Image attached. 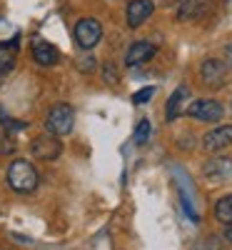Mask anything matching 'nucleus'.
<instances>
[{"mask_svg": "<svg viewBox=\"0 0 232 250\" xmlns=\"http://www.w3.org/2000/svg\"><path fill=\"white\" fill-rule=\"evenodd\" d=\"M8 185L15 193H33L38 188V170L23 158H18L8 165Z\"/></svg>", "mask_w": 232, "mask_h": 250, "instance_id": "obj_1", "label": "nucleus"}, {"mask_svg": "<svg viewBox=\"0 0 232 250\" xmlns=\"http://www.w3.org/2000/svg\"><path fill=\"white\" fill-rule=\"evenodd\" d=\"M48 133L50 135H68L73 130V125H75V113L73 108L68 105V103H58V105L48 113Z\"/></svg>", "mask_w": 232, "mask_h": 250, "instance_id": "obj_2", "label": "nucleus"}, {"mask_svg": "<svg viewBox=\"0 0 232 250\" xmlns=\"http://www.w3.org/2000/svg\"><path fill=\"white\" fill-rule=\"evenodd\" d=\"M100 38H102V25L97 23L95 18L77 20V25H75V40H77V45L82 50H93L100 43Z\"/></svg>", "mask_w": 232, "mask_h": 250, "instance_id": "obj_3", "label": "nucleus"}, {"mask_svg": "<svg viewBox=\"0 0 232 250\" xmlns=\"http://www.w3.org/2000/svg\"><path fill=\"white\" fill-rule=\"evenodd\" d=\"M187 115L195 118V120H202V123H217L225 115V108L220 105L217 100L202 98V100L190 103V105H187Z\"/></svg>", "mask_w": 232, "mask_h": 250, "instance_id": "obj_4", "label": "nucleus"}, {"mask_svg": "<svg viewBox=\"0 0 232 250\" xmlns=\"http://www.w3.org/2000/svg\"><path fill=\"white\" fill-rule=\"evenodd\" d=\"M230 145H232V125H217V128L205 133V138H202V148L210 153L225 150Z\"/></svg>", "mask_w": 232, "mask_h": 250, "instance_id": "obj_5", "label": "nucleus"}, {"mask_svg": "<svg viewBox=\"0 0 232 250\" xmlns=\"http://www.w3.org/2000/svg\"><path fill=\"white\" fill-rule=\"evenodd\" d=\"M210 10H213L210 0H182V5L177 8V20H182V23H197Z\"/></svg>", "mask_w": 232, "mask_h": 250, "instance_id": "obj_6", "label": "nucleus"}, {"mask_svg": "<svg viewBox=\"0 0 232 250\" xmlns=\"http://www.w3.org/2000/svg\"><path fill=\"white\" fill-rule=\"evenodd\" d=\"M153 10H155L153 0H130V3H128V10H125L128 25H130V28H140L145 20L153 15Z\"/></svg>", "mask_w": 232, "mask_h": 250, "instance_id": "obj_7", "label": "nucleus"}, {"mask_svg": "<svg viewBox=\"0 0 232 250\" xmlns=\"http://www.w3.org/2000/svg\"><path fill=\"white\" fill-rule=\"evenodd\" d=\"M227 80V65L220 60H205L202 62V83L210 88H222Z\"/></svg>", "mask_w": 232, "mask_h": 250, "instance_id": "obj_8", "label": "nucleus"}, {"mask_svg": "<svg viewBox=\"0 0 232 250\" xmlns=\"http://www.w3.org/2000/svg\"><path fill=\"white\" fill-rule=\"evenodd\" d=\"M30 150H33V155L40 158V160H53V158L60 155V143H58L55 135H40V138L33 140Z\"/></svg>", "mask_w": 232, "mask_h": 250, "instance_id": "obj_9", "label": "nucleus"}, {"mask_svg": "<svg viewBox=\"0 0 232 250\" xmlns=\"http://www.w3.org/2000/svg\"><path fill=\"white\" fill-rule=\"evenodd\" d=\"M155 55V45L153 43H147V40H137V43H133L128 48V53H125V65H142V62H147Z\"/></svg>", "mask_w": 232, "mask_h": 250, "instance_id": "obj_10", "label": "nucleus"}, {"mask_svg": "<svg viewBox=\"0 0 232 250\" xmlns=\"http://www.w3.org/2000/svg\"><path fill=\"white\" fill-rule=\"evenodd\" d=\"M193 103V98H190V90L185 88V85H180L173 95H170V100H167V110H165V118L167 120H175V118H180L182 113H187V108L185 105H190Z\"/></svg>", "mask_w": 232, "mask_h": 250, "instance_id": "obj_11", "label": "nucleus"}, {"mask_svg": "<svg viewBox=\"0 0 232 250\" xmlns=\"http://www.w3.org/2000/svg\"><path fill=\"white\" fill-rule=\"evenodd\" d=\"M33 58H35L38 65L50 68V65H55V62H58V58H60V55H58L55 45L45 43V40H40V43H35V48H33Z\"/></svg>", "mask_w": 232, "mask_h": 250, "instance_id": "obj_12", "label": "nucleus"}, {"mask_svg": "<svg viewBox=\"0 0 232 250\" xmlns=\"http://www.w3.org/2000/svg\"><path fill=\"white\" fill-rule=\"evenodd\" d=\"M205 175L207 178H227L232 175V160L227 158H215L205 165Z\"/></svg>", "mask_w": 232, "mask_h": 250, "instance_id": "obj_13", "label": "nucleus"}, {"mask_svg": "<svg viewBox=\"0 0 232 250\" xmlns=\"http://www.w3.org/2000/svg\"><path fill=\"white\" fill-rule=\"evenodd\" d=\"M15 65V45L0 43V78L8 75Z\"/></svg>", "mask_w": 232, "mask_h": 250, "instance_id": "obj_14", "label": "nucleus"}, {"mask_svg": "<svg viewBox=\"0 0 232 250\" xmlns=\"http://www.w3.org/2000/svg\"><path fill=\"white\" fill-rule=\"evenodd\" d=\"M215 218L225 225H232V195H225L215 205Z\"/></svg>", "mask_w": 232, "mask_h": 250, "instance_id": "obj_15", "label": "nucleus"}, {"mask_svg": "<svg viewBox=\"0 0 232 250\" xmlns=\"http://www.w3.org/2000/svg\"><path fill=\"white\" fill-rule=\"evenodd\" d=\"M150 128H153L150 120H145V118L137 123V128H135V138H133V140H135V145H145V143H147V138H150Z\"/></svg>", "mask_w": 232, "mask_h": 250, "instance_id": "obj_16", "label": "nucleus"}, {"mask_svg": "<svg viewBox=\"0 0 232 250\" xmlns=\"http://www.w3.org/2000/svg\"><path fill=\"white\" fill-rule=\"evenodd\" d=\"M153 95H155V88L147 85V88H142V90H137V93L133 95V103H135V105H142V103L153 100Z\"/></svg>", "mask_w": 232, "mask_h": 250, "instance_id": "obj_17", "label": "nucleus"}, {"mask_svg": "<svg viewBox=\"0 0 232 250\" xmlns=\"http://www.w3.org/2000/svg\"><path fill=\"white\" fill-rule=\"evenodd\" d=\"M15 150V145L10 143V140H3L0 138V153H13Z\"/></svg>", "mask_w": 232, "mask_h": 250, "instance_id": "obj_18", "label": "nucleus"}, {"mask_svg": "<svg viewBox=\"0 0 232 250\" xmlns=\"http://www.w3.org/2000/svg\"><path fill=\"white\" fill-rule=\"evenodd\" d=\"M105 80H108V83H117V73L108 65V68H105Z\"/></svg>", "mask_w": 232, "mask_h": 250, "instance_id": "obj_19", "label": "nucleus"}, {"mask_svg": "<svg viewBox=\"0 0 232 250\" xmlns=\"http://www.w3.org/2000/svg\"><path fill=\"white\" fill-rule=\"evenodd\" d=\"M95 68V60L88 58V60H80V70H93Z\"/></svg>", "mask_w": 232, "mask_h": 250, "instance_id": "obj_20", "label": "nucleus"}, {"mask_svg": "<svg viewBox=\"0 0 232 250\" xmlns=\"http://www.w3.org/2000/svg\"><path fill=\"white\" fill-rule=\"evenodd\" d=\"M225 55H227V62H230V65H232V43L225 48Z\"/></svg>", "mask_w": 232, "mask_h": 250, "instance_id": "obj_21", "label": "nucleus"}, {"mask_svg": "<svg viewBox=\"0 0 232 250\" xmlns=\"http://www.w3.org/2000/svg\"><path fill=\"white\" fill-rule=\"evenodd\" d=\"M225 238H227V240H232V225H227V230H225Z\"/></svg>", "mask_w": 232, "mask_h": 250, "instance_id": "obj_22", "label": "nucleus"}]
</instances>
